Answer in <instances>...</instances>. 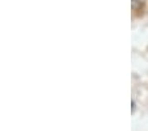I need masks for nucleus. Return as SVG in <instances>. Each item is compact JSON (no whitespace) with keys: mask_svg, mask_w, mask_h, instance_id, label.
Masks as SVG:
<instances>
[{"mask_svg":"<svg viewBox=\"0 0 148 131\" xmlns=\"http://www.w3.org/2000/svg\"><path fill=\"white\" fill-rule=\"evenodd\" d=\"M132 111H135V101H132Z\"/></svg>","mask_w":148,"mask_h":131,"instance_id":"1","label":"nucleus"}]
</instances>
